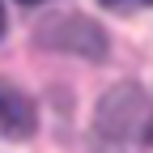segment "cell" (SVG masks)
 <instances>
[{"label": "cell", "instance_id": "1", "mask_svg": "<svg viewBox=\"0 0 153 153\" xmlns=\"http://www.w3.org/2000/svg\"><path fill=\"white\" fill-rule=\"evenodd\" d=\"M102 153H145L153 145V102L136 85L111 89L94 119Z\"/></svg>", "mask_w": 153, "mask_h": 153}, {"label": "cell", "instance_id": "2", "mask_svg": "<svg viewBox=\"0 0 153 153\" xmlns=\"http://www.w3.org/2000/svg\"><path fill=\"white\" fill-rule=\"evenodd\" d=\"M38 43L51 51H72V55H89V60H102L106 55V34L81 13H60L47 17L38 26Z\"/></svg>", "mask_w": 153, "mask_h": 153}, {"label": "cell", "instance_id": "3", "mask_svg": "<svg viewBox=\"0 0 153 153\" xmlns=\"http://www.w3.org/2000/svg\"><path fill=\"white\" fill-rule=\"evenodd\" d=\"M34 128H38L34 98H30V94H22L13 81H0V136L26 140V136H34Z\"/></svg>", "mask_w": 153, "mask_h": 153}, {"label": "cell", "instance_id": "4", "mask_svg": "<svg viewBox=\"0 0 153 153\" xmlns=\"http://www.w3.org/2000/svg\"><path fill=\"white\" fill-rule=\"evenodd\" d=\"M98 4H106V9H145V4H153V0H98Z\"/></svg>", "mask_w": 153, "mask_h": 153}, {"label": "cell", "instance_id": "5", "mask_svg": "<svg viewBox=\"0 0 153 153\" xmlns=\"http://www.w3.org/2000/svg\"><path fill=\"white\" fill-rule=\"evenodd\" d=\"M0 34H4V9H0Z\"/></svg>", "mask_w": 153, "mask_h": 153}, {"label": "cell", "instance_id": "6", "mask_svg": "<svg viewBox=\"0 0 153 153\" xmlns=\"http://www.w3.org/2000/svg\"><path fill=\"white\" fill-rule=\"evenodd\" d=\"M22 4H43V0H22Z\"/></svg>", "mask_w": 153, "mask_h": 153}]
</instances>
